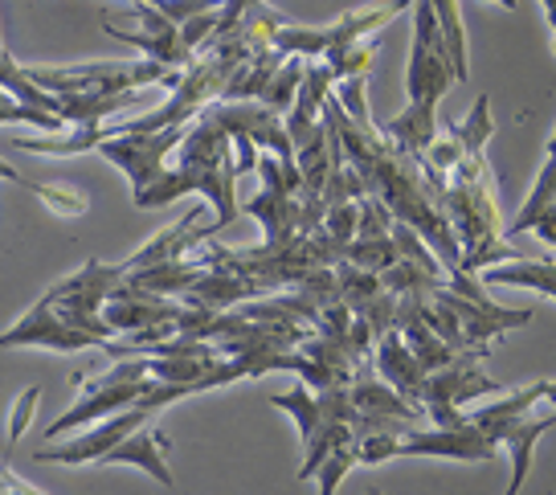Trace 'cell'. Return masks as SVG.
<instances>
[{
  "instance_id": "6da1fadb",
  "label": "cell",
  "mask_w": 556,
  "mask_h": 495,
  "mask_svg": "<svg viewBox=\"0 0 556 495\" xmlns=\"http://www.w3.org/2000/svg\"><path fill=\"white\" fill-rule=\"evenodd\" d=\"M282 21L287 17H278L275 9H266L258 0V4L238 21V29L208 37V46L192 58V66L180 74V87H176L164 103L152 106V111L139 115V119L115 124V131H119V136H131V131H164V127H176V124H192L205 106L226 99V90L233 87V78L245 71V62H250L254 53L275 46V34Z\"/></svg>"
},
{
  "instance_id": "7a4b0ae2",
  "label": "cell",
  "mask_w": 556,
  "mask_h": 495,
  "mask_svg": "<svg viewBox=\"0 0 556 495\" xmlns=\"http://www.w3.org/2000/svg\"><path fill=\"white\" fill-rule=\"evenodd\" d=\"M233 185H238V148H233L226 106L213 103L192 119L189 136H185L180 152H176L173 173H164L148 193L131 196V201H136L139 210H164V205H173L176 196L185 193L208 196V205L217 213L208 221V238H213L217 230H226V226L238 221Z\"/></svg>"
},
{
  "instance_id": "3957f363",
  "label": "cell",
  "mask_w": 556,
  "mask_h": 495,
  "mask_svg": "<svg viewBox=\"0 0 556 495\" xmlns=\"http://www.w3.org/2000/svg\"><path fill=\"white\" fill-rule=\"evenodd\" d=\"M454 82H458V71H454L451 46H446L434 4L414 0V41H409V66H405L409 103L393 124H384V136L414 160L430 156V148L438 140V103L446 99V90Z\"/></svg>"
},
{
  "instance_id": "277c9868",
  "label": "cell",
  "mask_w": 556,
  "mask_h": 495,
  "mask_svg": "<svg viewBox=\"0 0 556 495\" xmlns=\"http://www.w3.org/2000/svg\"><path fill=\"white\" fill-rule=\"evenodd\" d=\"M442 210H446L454 233L463 242V270L467 275H483L486 266L523 258L520 250H511L504 242L507 226L500 217V205H495V177H491V164L483 152L467 156L446 177Z\"/></svg>"
},
{
  "instance_id": "5b68a950",
  "label": "cell",
  "mask_w": 556,
  "mask_h": 495,
  "mask_svg": "<svg viewBox=\"0 0 556 495\" xmlns=\"http://www.w3.org/2000/svg\"><path fill=\"white\" fill-rule=\"evenodd\" d=\"M426 323L451 344L454 353H467V348L495 344L511 328H528L532 312L528 307H504V303L500 307H483V303L458 295L451 279H446V283H438L426 295Z\"/></svg>"
},
{
  "instance_id": "8992f818",
  "label": "cell",
  "mask_w": 556,
  "mask_h": 495,
  "mask_svg": "<svg viewBox=\"0 0 556 495\" xmlns=\"http://www.w3.org/2000/svg\"><path fill=\"white\" fill-rule=\"evenodd\" d=\"M127 275H131V258H123V263H99V258H87L70 279L53 283L50 291L41 295V303L53 307L62 323L78 328V332H87V337H94L99 344H111V340H119V332L103 319V307Z\"/></svg>"
},
{
  "instance_id": "52a82bcc",
  "label": "cell",
  "mask_w": 556,
  "mask_h": 495,
  "mask_svg": "<svg viewBox=\"0 0 556 495\" xmlns=\"http://www.w3.org/2000/svg\"><path fill=\"white\" fill-rule=\"evenodd\" d=\"M185 397H197L189 385H168V381H156V390L148 393L136 406L111 414L103 422H94L90 430H83L78 439H70L62 446H50V450H37V462H62V467H83V462H99L106 450H115L119 443H127L136 430L152 422L156 414H164L168 406L185 402Z\"/></svg>"
},
{
  "instance_id": "ba28073f",
  "label": "cell",
  "mask_w": 556,
  "mask_h": 495,
  "mask_svg": "<svg viewBox=\"0 0 556 495\" xmlns=\"http://www.w3.org/2000/svg\"><path fill=\"white\" fill-rule=\"evenodd\" d=\"M74 381L83 385V397H78V406L70 409V414H62L58 422H50L46 439H62L70 430L103 422V418H111V414H119V409H127V406H136V402H143L148 393L156 390L152 356H119L115 369L103 372L99 381H87V377H74Z\"/></svg>"
},
{
  "instance_id": "9c48e42d",
  "label": "cell",
  "mask_w": 556,
  "mask_h": 495,
  "mask_svg": "<svg viewBox=\"0 0 556 495\" xmlns=\"http://www.w3.org/2000/svg\"><path fill=\"white\" fill-rule=\"evenodd\" d=\"M25 74L53 94H87V90L123 94V90L152 87V82L176 90L185 71H168L156 58H131V62H83V66H25Z\"/></svg>"
},
{
  "instance_id": "30bf717a",
  "label": "cell",
  "mask_w": 556,
  "mask_h": 495,
  "mask_svg": "<svg viewBox=\"0 0 556 495\" xmlns=\"http://www.w3.org/2000/svg\"><path fill=\"white\" fill-rule=\"evenodd\" d=\"M401 9H414V0H389L377 9H352L331 25H295V21H282L275 34V50L287 58H331V53H344L352 46H361L368 34H377L381 25L397 17Z\"/></svg>"
},
{
  "instance_id": "8fae6325",
  "label": "cell",
  "mask_w": 556,
  "mask_h": 495,
  "mask_svg": "<svg viewBox=\"0 0 556 495\" xmlns=\"http://www.w3.org/2000/svg\"><path fill=\"white\" fill-rule=\"evenodd\" d=\"M486 353H491L486 344L483 348H467V353H458L454 365L426 377V385H421V406L434 418L438 430H458V426L467 422L470 414H458L467 402H479L486 393H491V397H495V393H507L500 381H491L483 372Z\"/></svg>"
},
{
  "instance_id": "7c38bea8",
  "label": "cell",
  "mask_w": 556,
  "mask_h": 495,
  "mask_svg": "<svg viewBox=\"0 0 556 495\" xmlns=\"http://www.w3.org/2000/svg\"><path fill=\"white\" fill-rule=\"evenodd\" d=\"M192 124H176V127H164V131H131V136H115V140L99 143V156L111 160L115 168L127 173L131 180V196L148 193L152 185H156L168 168H164V160L180 152V143L189 136Z\"/></svg>"
},
{
  "instance_id": "4fadbf2b",
  "label": "cell",
  "mask_w": 556,
  "mask_h": 495,
  "mask_svg": "<svg viewBox=\"0 0 556 495\" xmlns=\"http://www.w3.org/2000/svg\"><path fill=\"white\" fill-rule=\"evenodd\" d=\"M131 17L143 25V29H119V25H106V34L123 41V46H131V50H143L148 58H156L164 62L168 71H189L192 66V50L189 41H185V25L173 17V13H164L156 4H136L131 9Z\"/></svg>"
},
{
  "instance_id": "5bb4252c",
  "label": "cell",
  "mask_w": 556,
  "mask_h": 495,
  "mask_svg": "<svg viewBox=\"0 0 556 495\" xmlns=\"http://www.w3.org/2000/svg\"><path fill=\"white\" fill-rule=\"evenodd\" d=\"M185 312H189V303L156 295V291H143V287H131L123 279L115 287V295L106 300L103 319L119 337H131V332H148V328H173V323H180Z\"/></svg>"
},
{
  "instance_id": "9a60e30c",
  "label": "cell",
  "mask_w": 556,
  "mask_h": 495,
  "mask_svg": "<svg viewBox=\"0 0 556 495\" xmlns=\"http://www.w3.org/2000/svg\"><path fill=\"white\" fill-rule=\"evenodd\" d=\"M0 344L4 348H50V353H78V348H103L94 337H87V332H78V328H70V323H62L58 319V312L53 307H46V303L37 300L25 316L0 337Z\"/></svg>"
},
{
  "instance_id": "2e32d148",
  "label": "cell",
  "mask_w": 556,
  "mask_h": 495,
  "mask_svg": "<svg viewBox=\"0 0 556 495\" xmlns=\"http://www.w3.org/2000/svg\"><path fill=\"white\" fill-rule=\"evenodd\" d=\"M372 365H377V372H381L393 390L405 393L409 402L421 406V385H426V377H430V372H426V365L417 360V353L405 344V337H401L397 328H393V332H384V337L377 340V356H372Z\"/></svg>"
},
{
  "instance_id": "e0dca14e",
  "label": "cell",
  "mask_w": 556,
  "mask_h": 495,
  "mask_svg": "<svg viewBox=\"0 0 556 495\" xmlns=\"http://www.w3.org/2000/svg\"><path fill=\"white\" fill-rule=\"evenodd\" d=\"M164 446H168V439H164L160 430H148V426H143L127 443H119L115 450H106L103 459H99V467H143L156 483L173 487V467L164 459Z\"/></svg>"
},
{
  "instance_id": "ac0fdd59",
  "label": "cell",
  "mask_w": 556,
  "mask_h": 495,
  "mask_svg": "<svg viewBox=\"0 0 556 495\" xmlns=\"http://www.w3.org/2000/svg\"><path fill=\"white\" fill-rule=\"evenodd\" d=\"M556 210V131L553 140H548V156H544V164H540L536 180H532V193H528V201H523V210L507 221V238H516V233H528L536 230V221L544 217V213Z\"/></svg>"
},
{
  "instance_id": "d6986e66",
  "label": "cell",
  "mask_w": 556,
  "mask_h": 495,
  "mask_svg": "<svg viewBox=\"0 0 556 495\" xmlns=\"http://www.w3.org/2000/svg\"><path fill=\"white\" fill-rule=\"evenodd\" d=\"M483 283L528 287V291H536V295L556 300V263H544V258H511V263L486 266Z\"/></svg>"
},
{
  "instance_id": "ffe728a7",
  "label": "cell",
  "mask_w": 556,
  "mask_h": 495,
  "mask_svg": "<svg viewBox=\"0 0 556 495\" xmlns=\"http://www.w3.org/2000/svg\"><path fill=\"white\" fill-rule=\"evenodd\" d=\"M556 426V414H548V418H523V422H516V430L507 434V450H511V483H507V495H520L523 492V479H528V471H532V450H536V443L548 434Z\"/></svg>"
},
{
  "instance_id": "44dd1931",
  "label": "cell",
  "mask_w": 556,
  "mask_h": 495,
  "mask_svg": "<svg viewBox=\"0 0 556 495\" xmlns=\"http://www.w3.org/2000/svg\"><path fill=\"white\" fill-rule=\"evenodd\" d=\"M282 62H287V53H278L275 46L254 53V58L245 62V71L233 78V87L226 90L222 103H258L262 94H266V87L275 82V74L282 71Z\"/></svg>"
},
{
  "instance_id": "7402d4cb",
  "label": "cell",
  "mask_w": 556,
  "mask_h": 495,
  "mask_svg": "<svg viewBox=\"0 0 556 495\" xmlns=\"http://www.w3.org/2000/svg\"><path fill=\"white\" fill-rule=\"evenodd\" d=\"M430 4H434L438 21H442V34H446V46H451L458 82H467L470 58H467V25H463V0H430Z\"/></svg>"
},
{
  "instance_id": "603a6c76",
  "label": "cell",
  "mask_w": 556,
  "mask_h": 495,
  "mask_svg": "<svg viewBox=\"0 0 556 495\" xmlns=\"http://www.w3.org/2000/svg\"><path fill=\"white\" fill-rule=\"evenodd\" d=\"M491 131H495V119H491V99H486V94H479V99L470 103L467 119H454L451 124V136L467 148V156L483 152L486 140H491Z\"/></svg>"
},
{
  "instance_id": "cb8c5ba5",
  "label": "cell",
  "mask_w": 556,
  "mask_h": 495,
  "mask_svg": "<svg viewBox=\"0 0 556 495\" xmlns=\"http://www.w3.org/2000/svg\"><path fill=\"white\" fill-rule=\"evenodd\" d=\"M401 258H405V254H401L393 233H389V238H356V242L348 246V263H356L361 270H372V275L393 270Z\"/></svg>"
},
{
  "instance_id": "d4e9b609",
  "label": "cell",
  "mask_w": 556,
  "mask_h": 495,
  "mask_svg": "<svg viewBox=\"0 0 556 495\" xmlns=\"http://www.w3.org/2000/svg\"><path fill=\"white\" fill-rule=\"evenodd\" d=\"M303 74H307V58H287L282 71L275 74V82L266 87V94H262L258 103H266L270 111H278V115H291V106H295V99H299V87H303Z\"/></svg>"
},
{
  "instance_id": "484cf974",
  "label": "cell",
  "mask_w": 556,
  "mask_h": 495,
  "mask_svg": "<svg viewBox=\"0 0 556 495\" xmlns=\"http://www.w3.org/2000/svg\"><path fill=\"white\" fill-rule=\"evenodd\" d=\"M25 189L41 196L58 217H87V210H90V196L83 193V189H74V185H41V180H25Z\"/></svg>"
},
{
  "instance_id": "4316f807",
  "label": "cell",
  "mask_w": 556,
  "mask_h": 495,
  "mask_svg": "<svg viewBox=\"0 0 556 495\" xmlns=\"http://www.w3.org/2000/svg\"><path fill=\"white\" fill-rule=\"evenodd\" d=\"M295 291H299V295H307L319 312H328V307H336V303H344V283H340V270H336V266L312 270V275H307Z\"/></svg>"
},
{
  "instance_id": "83f0119b",
  "label": "cell",
  "mask_w": 556,
  "mask_h": 495,
  "mask_svg": "<svg viewBox=\"0 0 556 495\" xmlns=\"http://www.w3.org/2000/svg\"><path fill=\"white\" fill-rule=\"evenodd\" d=\"M0 124H34V127H41L46 136H62V131H70L58 115H50V111H37V106H25V103H17V99H9V94H4Z\"/></svg>"
},
{
  "instance_id": "f1b7e54d",
  "label": "cell",
  "mask_w": 556,
  "mask_h": 495,
  "mask_svg": "<svg viewBox=\"0 0 556 495\" xmlns=\"http://www.w3.org/2000/svg\"><path fill=\"white\" fill-rule=\"evenodd\" d=\"M361 462V443H352V446H340V450H331L328 462L319 467V495H336V487H340V479L352 471Z\"/></svg>"
},
{
  "instance_id": "f546056e",
  "label": "cell",
  "mask_w": 556,
  "mask_h": 495,
  "mask_svg": "<svg viewBox=\"0 0 556 495\" xmlns=\"http://www.w3.org/2000/svg\"><path fill=\"white\" fill-rule=\"evenodd\" d=\"M393 226H397V217H393V210L384 205L381 196L361 201V230H356V238H389Z\"/></svg>"
},
{
  "instance_id": "4dcf8cb0",
  "label": "cell",
  "mask_w": 556,
  "mask_h": 495,
  "mask_svg": "<svg viewBox=\"0 0 556 495\" xmlns=\"http://www.w3.org/2000/svg\"><path fill=\"white\" fill-rule=\"evenodd\" d=\"M37 402H41V385L21 390V397L13 402V418H9V443H21V434H25V426H29V418H34Z\"/></svg>"
},
{
  "instance_id": "1f68e13d",
  "label": "cell",
  "mask_w": 556,
  "mask_h": 495,
  "mask_svg": "<svg viewBox=\"0 0 556 495\" xmlns=\"http://www.w3.org/2000/svg\"><path fill=\"white\" fill-rule=\"evenodd\" d=\"M4 495H41V492L29 487V483H21V479L13 475V467H4Z\"/></svg>"
}]
</instances>
